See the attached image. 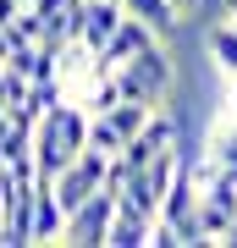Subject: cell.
Listing matches in <instances>:
<instances>
[{
	"instance_id": "obj_1",
	"label": "cell",
	"mask_w": 237,
	"mask_h": 248,
	"mask_svg": "<svg viewBox=\"0 0 237 248\" xmlns=\"http://www.w3.org/2000/svg\"><path fill=\"white\" fill-rule=\"evenodd\" d=\"M88 122H94V110L78 105V99H61V105H50L39 116V127H33V166H39V177H61V171L88 149Z\"/></svg>"
},
{
	"instance_id": "obj_2",
	"label": "cell",
	"mask_w": 237,
	"mask_h": 248,
	"mask_svg": "<svg viewBox=\"0 0 237 248\" xmlns=\"http://www.w3.org/2000/svg\"><path fill=\"white\" fill-rule=\"evenodd\" d=\"M171 83H176V66H171V50L166 45H149L138 61H127L122 72H116L122 99H138V105H160V99L171 94Z\"/></svg>"
},
{
	"instance_id": "obj_3",
	"label": "cell",
	"mask_w": 237,
	"mask_h": 248,
	"mask_svg": "<svg viewBox=\"0 0 237 248\" xmlns=\"http://www.w3.org/2000/svg\"><path fill=\"white\" fill-rule=\"evenodd\" d=\"M160 105H138V99H122V105H111V110H94V122H88V143L94 149H105V155H122L132 138L143 133V122H149Z\"/></svg>"
},
{
	"instance_id": "obj_4",
	"label": "cell",
	"mask_w": 237,
	"mask_h": 248,
	"mask_svg": "<svg viewBox=\"0 0 237 248\" xmlns=\"http://www.w3.org/2000/svg\"><path fill=\"white\" fill-rule=\"evenodd\" d=\"M116 210H122V199H116L111 187H99L94 199H83L78 210L66 215V232H61V243H78V248H99V243H111Z\"/></svg>"
},
{
	"instance_id": "obj_5",
	"label": "cell",
	"mask_w": 237,
	"mask_h": 248,
	"mask_svg": "<svg viewBox=\"0 0 237 248\" xmlns=\"http://www.w3.org/2000/svg\"><path fill=\"white\" fill-rule=\"evenodd\" d=\"M149 45H160V33H155L143 17H132V11H127V17H122V28L111 33V45L94 55V78H105V72H122L127 61H138Z\"/></svg>"
},
{
	"instance_id": "obj_6",
	"label": "cell",
	"mask_w": 237,
	"mask_h": 248,
	"mask_svg": "<svg viewBox=\"0 0 237 248\" xmlns=\"http://www.w3.org/2000/svg\"><path fill=\"white\" fill-rule=\"evenodd\" d=\"M176 143H182V127H176V116H171V110H155L149 122H143V133H138V138H132L127 149H122V160H127L132 171H138V166H149L155 155L176 149Z\"/></svg>"
},
{
	"instance_id": "obj_7",
	"label": "cell",
	"mask_w": 237,
	"mask_h": 248,
	"mask_svg": "<svg viewBox=\"0 0 237 248\" xmlns=\"http://www.w3.org/2000/svg\"><path fill=\"white\" fill-rule=\"evenodd\" d=\"M61 232H66V204H61L50 177H39V187H33V243H55Z\"/></svg>"
},
{
	"instance_id": "obj_8",
	"label": "cell",
	"mask_w": 237,
	"mask_h": 248,
	"mask_svg": "<svg viewBox=\"0 0 237 248\" xmlns=\"http://www.w3.org/2000/svg\"><path fill=\"white\" fill-rule=\"evenodd\" d=\"M204 50H210V61L226 72V78H237V22H215L210 33H204Z\"/></svg>"
},
{
	"instance_id": "obj_9",
	"label": "cell",
	"mask_w": 237,
	"mask_h": 248,
	"mask_svg": "<svg viewBox=\"0 0 237 248\" xmlns=\"http://www.w3.org/2000/svg\"><path fill=\"white\" fill-rule=\"evenodd\" d=\"M149 232H155V221L149 215H138V210H116V226H111V248H143L149 243Z\"/></svg>"
},
{
	"instance_id": "obj_10",
	"label": "cell",
	"mask_w": 237,
	"mask_h": 248,
	"mask_svg": "<svg viewBox=\"0 0 237 248\" xmlns=\"http://www.w3.org/2000/svg\"><path fill=\"white\" fill-rule=\"evenodd\" d=\"M127 11H132V17H143L160 39H171V33H176V22H182L176 0H127Z\"/></svg>"
},
{
	"instance_id": "obj_11",
	"label": "cell",
	"mask_w": 237,
	"mask_h": 248,
	"mask_svg": "<svg viewBox=\"0 0 237 248\" xmlns=\"http://www.w3.org/2000/svg\"><path fill=\"white\" fill-rule=\"evenodd\" d=\"M204 149H210V160H215L221 171H226V177H237V122H226V127H215Z\"/></svg>"
},
{
	"instance_id": "obj_12",
	"label": "cell",
	"mask_w": 237,
	"mask_h": 248,
	"mask_svg": "<svg viewBox=\"0 0 237 248\" xmlns=\"http://www.w3.org/2000/svg\"><path fill=\"white\" fill-rule=\"evenodd\" d=\"M204 6V0H176V11H182V17H188V11H199Z\"/></svg>"
},
{
	"instance_id": "obj_13",
	"label": "cell",
	"mask_w": 237,
	"mask_h": 248,
	"mask_svg": "<svg viewBox=\"0 0 237 248\" xmlns=\"http://www.w3.org/2000/svg\"><path fill=\"white\" fill-rule=\"evenodd\" d=\"M6 127H11V110H6V105H0V138H6Z\"/></svg>"
},
{
	"instance_id": "obj_14",
	"label": "cell",
	"mask_w": 237,
	"mask_h": 248,
	"mask_svg": "<svg viewBox=\"0 0 237 248\" xmlns=\"http://www.w3.org/2000/svg\"><path fill=\"white\" fill-rule=\"evenodd\" d=\"M221 243H232V248H237V221H232V232H226V237H221Z\"/></svg>"
},
{
	"instance_id": "obj_15",
	"label": "cell",
	"mask_w": 237,
	"mask_h": 248,
	"mask_svg": "<svg viewBox=\"0 0 237 248\" xmlns=\"http://www.w3.org/2000/svg\"><path fill=\"white\" fill-rule=\"evenodd\" d=\"M0 215H6V187H0Z\"/></svg>"
},
{
	"instance_id": "obj_16",
	"label": "cell",
	"mask_w": 237,
	"mask_h": 248,
	"mask_svg": "<svg viewBox=\"0 0 237 248\" xmlns=\"http://www.w3.org/2000/svg\"><path fill=\"white\" fill-rule=\"evenodd\" d=\"M232 116H237V89H232Z\"/></svg>"
},
{
	"instance_id": "obj_17",
	"label": "cell",
	"mask_w": 237,
	"mask_h": 248,
	"mask_svg": "<svg viewBox=\"0 0 237 248\" xmlns=\"http://www.w3.org/2000/svg\"><path fill=\"white\" fill-rule=\"evenodd\" d=\"M0 166H6V149H0Z\"/></svg>"
},
{
	"instance_id": "obj_18",
	"label": "cell",
	"mask_w": 237,
	"mask_h": 248,
	"mask_svg": "<svg viewBox=\"0 0 237 248\" xmlns=\"http://www.w3.org/2000/svg\"><path fill=\"white\" fill-rule=\"evenodd\" d=\"M232 122H237V116H232Z\"/></svg>"
},
{
	"instance_id": "obj_19",
	"label": "cell",
	"mask_w": 237,
	"mask_h": 248,
	"mask_svg": "<svg viewBox=\"0 0 237 248\" xmlns=\"http://www.w3.org/2000/svg\"><path fill=\"white\" fill-rule=\"evenodd\" d=\"M122 6H127V0H122Z\"/></svg>"
}]
</instances>
